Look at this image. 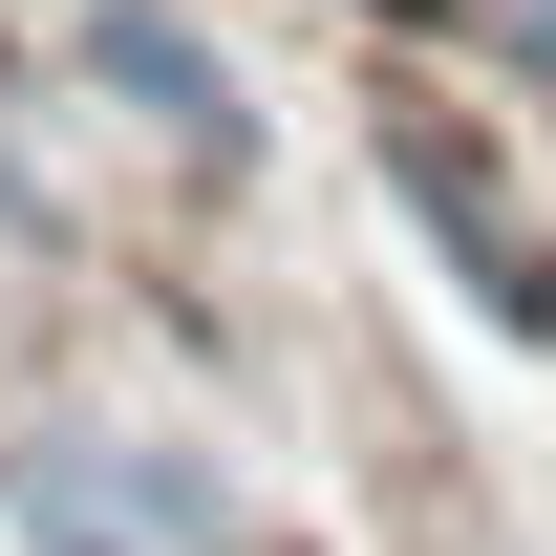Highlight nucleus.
<instances>
[{
	"label": "nucleus",
	"mask_w": 556,
	"mask_h": 556,
	"mask_svg": "<svg viewBox=\"0 0 556 556\" xmlns=\"http://www.w3.org/2000/svg\"><path fill=\"white\" fill-rule=\"evenodd\" d=\"M364 150H386V193L428 214V257L471 278V300H492V321H514V343H556V236H535V214H514V193H492V150L450 129L428 86H386V108H364Z\"/></svg>",
	"instance_id": "1"
},
{
	"label": "nucleus",
	"mask_w": 556,
	"mask_h": 556,
	"mask_svg": "<svg viewBox=\"0 0 556 556\" xmlns=\"http://www.w3.org/2000/svg\"><path fill=\"white\" fill-rule=\"evenodd\" d=\"M43 43H65L86 86H129V108H150L172 150H214V172H236V129H257V108H236V65H214L172 0H43Z\"/></svg>",
	"instance_id": "2"
},
{
	"label": "nucleus",
	"mask_w": 556,
	"mask_h": 556,
	"mask_svg": "<svg viewBox=\"0 0 556 556\" xmlns=\"http://www.w3.org/2000/svg\"><path fill=\"white\" fill-rule=\"evenodd\" d=\"M43 492H86V514H129V535H172V556H214V535H236V514H214L193 471H150V450H65Z\"/></svg>",
	"instance_id": "3"
},
{
	"label": "nucleus",
	"mask_w": 556,
	"mask_h": 556,
	"mask_svg": "<svg viewBox=\"0 0 556 556\" xmlns=\"http://www.w3.org/2000/svg\"><path fill=\"white\" fill-rule=\"evenodd\" d=\"M43 556H108V514H86V492H43Z\"/></svg>",
	"instance_id": "4"
}]
</instances>
